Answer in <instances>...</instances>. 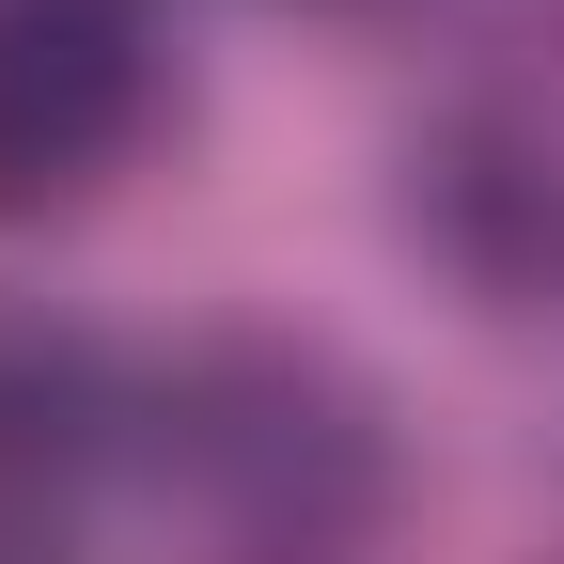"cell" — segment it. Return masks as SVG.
Here are the masks:
<instances>
[{
	"mask_svg": "<svg viewBox=\"0 0 564 564\" xmlns=\"http://www.w3.org/2000/svg\"><path fill=\"white\" fill-rule=\"evenodd\" d=\"M141 423H158L173 486L251 549H329L377 502V408L314 345H204V361H173V392Z\"/></svg>",
	"mask_w": 564,
	"mask_h": 564,
	"instance_id": "cell-1",
	"label": "cell"
},
{
	"mask_svg": "<svg viewBox=\"0 0 564 564\" xmlns=\"http://www.w3.org/2000/svg\"><path fill=\"white\" fill-rule=\"evenodd\" d=\"M141 110H158L141 0H0V220L79 204L141 141Z\"/></svg>",
	"mask_w": 564,
	"mask_h": 564,
	"instance_id": "cell-2",
	"label": "cell"
},
{
	"mask_svg": "<svg viewBox=\"0 0 564 564\" xmlns=\"http://www.w3.org/2000/svg\"><path fill=\"white\" fill-rule=\"evenodd\" d=\"M408 220L440 236V267L470 282V299L549 314V299H564V141H549V126H440Z\"/></svg>",
	"mask_w": 564,
	"mask_h": 564,
	"instance_id": "cell-3",
	"label": "cell"
},
{
	"mask_svg": "<svg viewBox=\"0 0 564 564\" xmlns=\"http://www.w3.org/2000/svg\"><path fill=\"white\" fill-rule=\"evenodd\" d=\"M126 377H110V345L79 329H0V502H63V486H95L126 455Z\"/></svg>",
	"mask_w": 564,
	"mask_h": 564,
	"instance_id": "cell-4",
	"label": "cell"
}]
</instances>
